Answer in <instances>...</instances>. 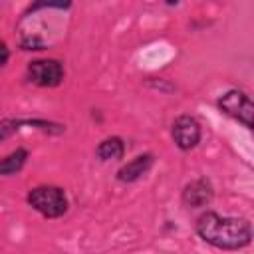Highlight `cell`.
Segmentation results:
<instances>
[{
    "label": "cell",
    "instance_id": "obj_1",
    "mask_svg": "<svg viewBox=\"0 0 254 254\" xmlns=\"http://www.w3.org/2000/svg\"><path fill=\"white\" fill-rule=\"evenodd\" d=\"M196 236L218 250H240L252 242V222L242 216H222L206 208L194 222Z\"/></svg>",
    "mask_w": 254,
    "mask_h": 254
},
{
    "label": "cell",
    "instance_id": "obj_2",
    "mask_svg": "<svg viewBox=\"0 0 254 254\" xmlns=\"http://www.w3.org/2000/svg\"><path fill=\"white\" fill-rule=\"evenodd\" d=\"M26 202L38 214H42L44 218H50V220L62 218L69 208V198L65 194V189H62L58 185L32 187L26 194Z\"/></svg>",
    "mask_w": 254,
    "mask_h": 254
},
{
    "label": "cell",
    "instance_id": "obj_3",
    "mask_svg": "<svg viewBox=\"0 0 254 254\" xmlns=\"http://www.w3.org/2000/svg\"><path fill=\"white\" fill-rule=\"evenodd\" d=\"M216 107L220 113L234 119L244 129L248 131L254 129V103H252V97L244 89H238V87L226 89L224 93L218 95Z\"/></svg>",
    "mask_w": 254,
    "mask_h": 254
},
{
    "label": "cell",
    "instance_id": "obj_4",
    "mask_svg": "<svg viewBox=\"0 0 254 254\" xmlns=\"http://www.w3.org/2000/svg\"><path fill=\"white\" fill-rule=\"evenodd\" d=\"M26 79L42 89L60 87L65 79V65L58 58H42L32 60L26 65Z\"/></svg>",
    "mask_w": 254,
    "mask_h": 254
},
{
    "label": "cell",
    "instance_id": "obj_5",
    "mask_svg": "<svg viewBox=\"0 0 254 254\" xmlns=\"http://www.w3.org/2000/svg\"><path fill=\"white\" fill-rule=\"evenodd\" d=\"M171 139L181 151H185V153L192 151L194 147H198V143L202 139L200 121L190 113H183V115L175 117V121L171 123Z\"/></svg>",
    "mask_w": 254,
    "mask_h": 254
},
{
    "label": "cell",
    "instance_id": "obj_6",
    "mask_svg": "<svg viewBox=\"0 0 254 254\" xmlns=\"http://www.w3.org/2000/svg\"><path fill=\"white\" fill-rule=\"evenodd\" d=\"M214 198V185L208 177L189 181L181 190V202L187 208H206Z\"/></svg>",
    "mask_w": 254,
    "mask_h": 254
},
{
    "label": "cell",
    "instance_id": "obj_7",
    "mask_svg": "<svg viewBox=\"0 0 254 254\" xmlns=\"http://www.w3.org/2000/svg\"><path fill=\"white\" fill-rule=\"evenodd\" d=\"M34 127V129H40L48 135H62L65 133V125L64 123H58V121H50V119H12V117H4L0 119V143L10 139L16 131H20L22 127Z\"/></svg>",
    "mask_w": 254,
    "mask_h": 254
},
{
    "label": "cell",
    "instance_id": "obj_8",
    "mask_svg": "<svg viewBox=\"0 0 254 254\" xmlns=\"http://www.w3.org/2000/svg\"><path fill=\"white\" fill-rule=\"evenodd\" d=\"M153 165H155V155L153 153H139L117 169L115 179L123 185L137 183L139 179H143L153 169Z\"/></svg>",
    "mask_w": 254,
    "mask_h": 254
},
{
    "label": "cell",
    "instance_id": "obj_9",
    "mask_svg": "<svg viewBox=\"0 0 254 254\" xmlns=\"http://www.w3.org/2000/svg\"><path fill=\"white\" fill-rule=\"evenodd\" d=\"M125 157V141L119 135H109L101 139L95 147V159L101 163L109 161H121Z\"/></svg>",
    "mask_w": 254,
    "mask_h": 254
},
{
    "label": "cell",
    "instance_id": "obj_10",
    "mask_svg": "<svg viewBox=\"0 0 254 254\" xmlns=\"http://www.w3.org/2000/svg\"><path fill=\"white\" fill-rule=\"evenodd\" d=\"M28 159H30V151L26 147H16L12 153L0 159V177H12L20 173Z\"/></svg>",
    "mask_w": 254,
    "mask_h": 254
},
{
    "label": "cell",
    "instance_id": "obj_11",
    "mask_svg": "<svg viewBox=\"0 0 254 254\" xmlns=\"http://www.w3.org/2000/svg\"><path fill=\"white\" fill-rule=\"evenodd\" d=\"M73 4V0H32L30 6L24 10L22 20L30 18L32 14L40 12V10H69Z\"/></svg>",
    "mask_w": 254,
    "mask_h": 254
},
{
    "label": "cell",
    "instance_id": "obj_12",
    "mask_svg": "<svg viewBox=\"0 0 254 254\" xmlns=\"http://www.w3.org/2000/svg\"><path fill=\"white\" fill-rule=\"evenodd\" d=\"M10 62V48L6 46V42L0 38V67H4Z\"/></svg>",
    "mask_w": 254,
    "mask_h": 254
},
{
    "label": "cell",
    "instance_id": "obj_13",
    "mask_svg": "<svg viewBox=\"0 0 254 254\" xmlns=\"http://www.w3.org/2000/svg\"><path fill=\"white\" fill-rule=\"evenodd\" d=\"M161 2H163L165 6H169V8H177V6H179L183 0H161Z\"/></svg>",
    "mask_w": 254,
    "mask_h": 254
}]
</instances>
